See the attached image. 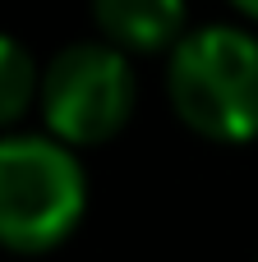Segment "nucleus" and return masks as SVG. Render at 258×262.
I'll list each match as a JSON object with an SVG mask.
<instances>
[{"label": "nucleus", "mask_w": 258, "mask_h": 262, "mask_svg": "<svg viewBox=\"0 0 258 262\" xmlns=\"http://www.w3.org/2000/svg\"><path fill=\"white\" fill-rule=\"evenodd\" d=\"M166 97L199 138H258V37L235 23L185 32L166 64Z\"/></svg>", "instance_id": "obj_1"}, {"label": "nucleus", "mask_w": 258, "mask_h": 262, "mask_svg": "<svg viewBox=\"0 0 258 262\" xmlns=\"http://www.w3.org/2000/svg\"><path fill=\"white\" fill-rule=\"evenodd\" d=\"M88 207V180L74 157L51 134L0 138V249L51 253L60 249Z\"/></svg>", "instance_id": "obj_2"}, {"label": "nucleus", "mask_w": 258, "mask_h": 262, "mask_svg": "<svg viewBox=\"0 0 258 262\" xmlns=\"http://www.w3.org/2000/svg\"><path fill=\"white\" fill-rule=\"evenodd\" d=\"M134 69L111 41H74L42 69V120L65 147L111 143L134 115Z\"/></svg>", "instance_id": "obj_3"}, {"label": "nucleus", "mask_w": 258, "mask_h": 262, "mask_svg": "<svg viewBox=\"0 0 258 262\" xmlns=\"http://www.w3.org/2000/svg\"><path fill=\"white\" fill-rule=\"evenodd\" d=\"M185 0H92V23L102 41L125 55L175 51L185 37Z\"/></svg>", "instance_id": "obj_4"}, {"label": "nucleus", "mask_w": 258, "mask_h": 262, "mask_svg": "<svg viewBox=\"0 0 258 262\" xmlns=\"http://www.w3.org/2000/svg\"><path fill=\"white\" fill-rule=\"evenodd\" d=\"M37 92H42V74H37L28 46L0 32V129L18 124L28 115V106L37 101Z\"/></svg>", "instance_id": "obj_5"}, {"label": "nucleus", "mask_w": 258, "mask_h": 262, "mask_svg": "<svg viewBox=\"0 0 258 262\" xmlns=\"http://www.w3.org/2000/svg\"><path fill=\"white\" fill-rule=\"evenodd\" d=\"M240 14H249V18H258V0H231Z\"/></svg>", "instance_id": "obj_6"}]
</instances>
